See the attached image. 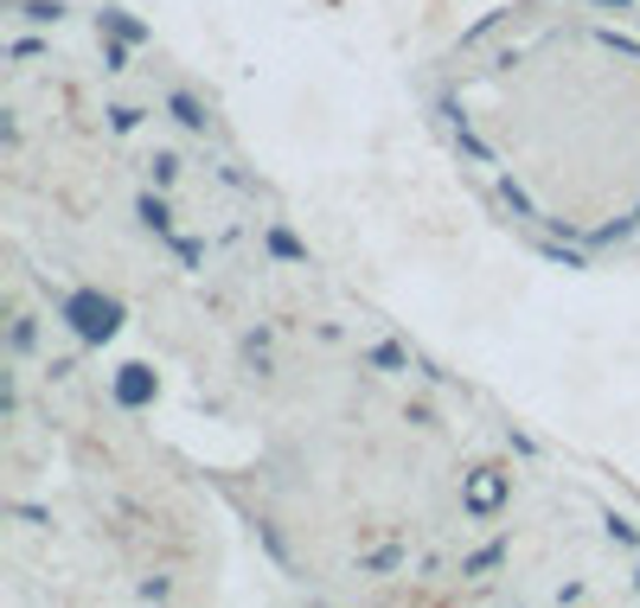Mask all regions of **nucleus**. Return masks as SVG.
Here are the masks:
<instances>
[{
	"instance_id": "20e7f679",
	"label": "nucleus",
	"mask_w": 640,
	"mask_h": 608,
	"mask_svg": "<svg viewBox=\"0 0 640 608\" xmlns=\"http://www.w3.org/2000/svg\"><path fill=\"white\" fill-rule=\"evenodd\" d=\"M436 110H442V122H449V135H454V148L468 154V160H481V167H493V148H487V142H481V135H474V128H468V115L454 110L449 97H442V103H436Z\"/></svg>"
},
{
	"instance_id": "39448f33",
	"label": "nucleus",
	"mask_w": 640,
	"mask_h": 608,
	"mask_svg": "<svg viewBox=\"0 0 640 608\" xmlns=\"http://www.w3.org/2000/svg\"><path fill=\"white\" fill-rule=\"evenodd\" d=\"M97 26H103L110 38H128V45H148V26H142V20H128L122 7H103V13H97Z\"/></svg>"
},
{
	"instance_id": "7ed1b4c3",
	"label": "nucleus",
	"mask_w": 640,
	"mask_h": 608,
	"mask_svg": "<svg viewBox=\"0 0 640 608\" xmlns=\"http://www.w3.org/2000/svg\"><path fill=\"white\" fill-rule=\"evenodd\" d=\"M154 391H160V384H154L148 365H122V372H115V404H122V410H148Z\"/></svg>"
},
{
	"instance_id": "0eeeda50",
	"label": "nucleus",
	"mask_w": 640,
	"mask_h": 608,
	"mask_svg": "<svg viewBox=\"0 0 640 608\" xmlns=\"http://www.w3.org/2000/svg\"><path fill=\"white\" fill-rule=\"evenodd\" d=\"M269 257H276V263H307V244L302 237H295V230H269Z\"/></svg>"
},
{
	"instance_id": "f03ea898",
	"label": "nucleus",
	"mask_w": 640,
	"mask_h": 608,
	"mask_svg": "<svg viewBox=\"0 0 640 608\" xmlns=\"http://www.w3.org/2000/svg\"><path fill=\"white\" fill-rule=\"evenodd\" d=\"M506 474H493V468H481V474H468V494H461V506L474 513V519H493L499 506H506Z\"/></svg>"
},
{
	"instance_id": "412c9836",
	"label": "nucleus",
	"mask_w": 640,
	"mask_h": 608,
	"mask_svg": "<svg viewBox=\"0 0 640 608\" xmlns=\"http://www.w3.org/2000/svg\"><path fill=\"white\" fill-rule=\"evenodd\" d=\"M635 589H640V571H635Z\"/></svg>"
},
{
	"instance_id": "dca6fc26",
	"label": "nucleus",
	"mask_w": 640,
	"mask_h": 608,
	"mask_svg": "<svg viewBox=\"0 0 640 608\" xmlns=\"http://www.w3.org/2000/svg\"><path fill=\"white\" fill-rule=\"evenodd\" d=\"M180 180V160L173 154H154V187H173Z\"/></svg>"
},
{
	"instance_id": "6ab92c4d",
	"label": "nucleus",
	"mask_w": 640,
	"mask_h": 608,
	"mask_svg": "<svg viewBox=\"0 0 640 608\" xmlns=\"http://www.w3.org/2000/svg\"><path fill=\"white\" fill-rule=\"evenodd\" d=\"M135 122H142V110H128V103H115V110H110V128H115V135H128Z\"/></svg>"
},
{
	"instance_id": "ddd939ff",
	"label": "nucleus",
	"mask_w": 640,
	"mask_h": 608,
	"mask_svg": "<svg viewBox=\"0 0 640 608\" xmlns=\"http://www.w3.org/2000/svg\"><path fill=\"white\" fill-rule=\"evenodd\" d=\"M603 532L615 538V544H640V532L628 526V519H621V513H608V519H603Z\"/></svg>"
},
{
	"instance_id": "aec40b11",
	"label": "nucleus",
	"mask_w": 640,
	"mask_h": 608,
	"mask_svg": "<svg viewBox=\"0 0 640 608\" xmlns=\"http://www.w3.org/2000/svg\"><path fill=\"white\" fill-rule=\"evenodd\" d=\"M596 7H635V0H596Z\"/></svg>"
},
{
	"instance_id": "a211bd4d",
	"label": "nucleus",
	"mask_w": 640,
	"mask_h": 608,
	"mask_svg": "<svg viewBox=\"0 0 640 608\" xmlns=\"http://www.w3.org/2000/svg\"><path fill=\"white\" fill-rule=\"evenodd\" d=\"M397 564H404V551H397V544H384V551L366 558V571H397Z\"/></svg>"
},
{
	"instance_id": "423d86ee",
	"label": "nucleus",
	"mask_w": 640,
	"mask_h": 608,
	"mask_svg": "<svg viewBox=\"0 0 640 608\" xmlns=\"http://www.w3.org/2000/svg\"><path fill=\"white\" fill-rule=\"evenodd\" d=\"M135 218H142L154 237H173V212H167V199H154V192H142V199H135Z\"/></svg>"
},
{
	"instance_id": "2eb2a0df",
	"label": "nucleus",
	"mask_w": 640,
	"mask_h": 608,
	"mask_svg": "<svg viewBox=\"0 0 640 608\" xmlns=\"http://www.w3.org/2000/svg\"><path fill=\"white\" fill-rule=\"evenodd\" d=\"M103 71H128V38H110L103 45Z\"/></svg>"
},
{
	"instance_id": "f257e3e1",
	"label": "nucleus",
	"mask_w": 640,
	"mask_h": 608,
	"mask_svg": "<svg viewBox=\"0 0 640 608\" xmlns=\"http://www.w3.org/2000/svg\"><path fill=\"white\" fill-rule=\"evenodd\" d=\"M58 320H65L83 346H103V340L122 334L128 307L115 302V295H97V289H71V295H58Z\"/></svg>"
},
{
	"instance_id": "f8f14e48",
	"label": "nucleus",
	"mask_w": 640,
	"mask_h": 608,
	"mask_svg": "<svg viewBox=\"0 0 640 608\" xmlns=\"http://www.w3.org/2000/svg\"><path fill=\"white\" fill-rule=\"evenodd\" d=\"M499 558H506V544H487V551H474V558H468V564H461V571H468V576H481V571H493V564H499Z\"/></svg>"
},
{
	"instance_id": "1a4fd4ad",
	"label": "nucleus",
	"mask_w": 640,
	"mask_h": 608,
	"mask_svg": "<svg viewBox=\"0 0 640 608\" xmlns=\"http://www.w3.org/2000/svg\"><path fill=\"white\" fill-rule=\"evenodd\" d=\"M499 199L513 205V218H538V205H531V199H526V187H519L513 173H499Z\"/></svg>"
},
{
	"instance_id": "9d476101",
	"label": "nucleus",
	"mask_w": 640,
	"mask_h": 608,
	"mask_svg": "<svg viewBox=\"0 0 640 608\" xmlns=\"http://www.w3.org/2000/svg\"><path fill=\"white\" fill-rule=\"evenodd\" d=\"M366 359H372L378 372H411V352H404V346H391V340H384V346H372Z\"/></svg>"
},
{
	"instance_id": "6e6552de",
	"label": "nucleus",
	"mask_w": 640,
	"mask_h": 608,
	"mask_svg": "<svg viewBox=\"0 0 640 608\" xmlns=\"http://www.w3.org/2000/svg\"><path fill=\"white\" fill-rule=\"evenodd\" d=\"M167 110L180 115V122H187L192 135H205V103H199L192 90H173V97H167Z\"/></svg>"
},
{
	"instance_id": "f3484780",
	"label": "nucleus",
	"mask_w": 640,
	"mask_h": 608,
	"mask_svg": "<svg viewBox=\"0 0 640 608\" xmlns=\"http://www.w3.org/2000/svg\"><path fill=\"white\" fill-rule=\"evenodd\" d=\"M544 257L564 263V269H590V257H583V250H564V244H544Z\"/></svg>"
},
{
	"instance_id": "9b49d317",
	"label": "nucleus",
	"mask_w": 640,
	"mask_h": 608,
	"mask_svg": "<svg viewBox=\"0 0 640 608\" xmlns=\"http://www.w3.org/2000/svg\"><path fill=\"white\" fill-rule=\"evenodd\" d=\"M20 13H26L33 26H58V20H65V0H26Z\"/></svg>"
},
{
	"instance_id": "4468645a",
	"label": "nucleus",
	"mask_w": 640,
	"mask_h": 608,
	"mask_svg": "<svg viewBox=\"0 0 640 608\" xmlns=\"http://www.w3.org/2000/svg\"><path fill=\"white\" fill-rule=\"evenodd\" d=\"M167 244H173L180 263H205V244H199V237H167Z\"/></svg>"
}]
</instances>
